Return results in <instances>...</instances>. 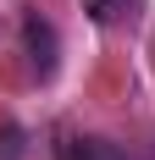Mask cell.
<instances>
[{
    "instance_id": "1",
    "label": "cell",
    "mask_w": 155,
    "mask_h": 160,
    "mask_svg": "<svg viewBox=\"0 0 155 160\" xmlns=\"http://www.w3.org/2000/svg\"><path fill=\"white\" fill-rule=\"evenodd\" d=\"M22 50H28V72H33L39 83L56 78V28H50L39 11L22 17Z\"/></svg>"
},
{
    "instance_id": "2",
    "label": "cell",
    "mask_w": 155,
    "mask_h": 160,
    "mask_svg": "<svg viewBox=\"0 0 155 160\" xmlns=\"http://www.w3.org/2000/svg\"><path fill=\"white\" fill-rule=\"evenodd\" d=\"M144 0H83V11H89V22H100V28H116V22H133L139 17Z\"/></svg>"
},
{
    "instance_id": "3",
    "label": "cell",
    "mask_w": 155,
    "mask_h": 160,
    "mask_svg": "<svg viewBox=\"0 0 155 160\" xmlns=\"http://www.w3.org/2000/svg\"><path fill=\"white\" fill-rule=\"evenodd\" d=\"M61 160H127L116 144H105V138H67L61 144Z\"/></svg>"
}]
</instances>
